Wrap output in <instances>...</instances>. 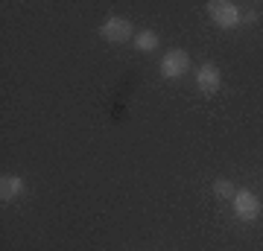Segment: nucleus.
Returning <instances> with one entry per match:
<instances>
[{"label":"nucleus","mask_w":263,"mask_h":251,"mask_svg":"<svg viewBox=\"0 0 263 251\" xmlns=\"http://www.w3.org/2000/svg\"><path fill=\"white\" fill-rule=\"evenodd\" d=\"M208 15L219 29H234L243 24V12L237 9V3L231 0H211L208 3Z\"/></svg>","instance_id":"nucleus-1"},{"label":"nucleus","mask_w":263,"mask_h":251,"mask_svg":"<svg viewBox=\"0 0 263 251\" xmlns=\"http://www.w3.org/2000/svg\"><path fill=\"white\" fill-rule=\"evenodd\" d=\"M132 44L138 47L141 53H152V50L161 44V38H158V32H152V29H141V32H135Z\"/></svg>","instance_id":"nucleus-7"},{"label":"nucleus","mask_w":263,"mask_h":251,"mask_svg":"<svg viewBox=\"0 0 263 251\" xmlns=\"http://www.w3.org/2000/svg\"><path fill=\"white\" fill-rule=\"evenodd\" d=\"M100 35L111 44H123V41H132L135 38V29H132V21L123 18V15H108L100 27Z\"/></svg>","instance_id":"nucleus-2"},{"label":"nucleus","mask_w":263,"mask_h":251,"mask_svg":"<svg viewBox=\"0 0 263 251\" xmlns=\"http://www.w3.org/2000/svg\"><path fill=\"white\" fill-rule=\"evenodd\" d=\"M24 193V178L21 176H0V202L6 205V202H12V199H18V196Z\"/></svg>","instance_id":"nucleus-6"},{"label":"nucleus","mask_w":263,"mask_h":251,"mask_svg":"<svg viewBox=\"0 0 263 251\" xmlns=\"http://www.w3.org/2000/svg\"><path fill=\"white\" fill-rule=\"evenodd\" d=\"M187 70H190L187 50H170L167 56L161 59V76L164 79H181Z\"/></svg>","instance_id":"nucleus-4"},{"label":"nucleus","mask_w":263,"mask_h":251,"mask_svg":"<svg viewBox=\"0 0 263 251\" xmlns=\"http://www.w3.org/2000/svg\"><path fill=\"white\" fill-rule=\"evenodd\" d=\"M214 193H216V199H234L237 187L231 184L228 178H216V181H214Z\"/></svg>","instance_id":"nucleus-8"},{"label":"nucleus","mask_w":263,"mask_h":251,"mask_svg":"<svg viewBox=\"0 0 263 251\" xmlns=\"http://www.w3.org/2000/svg\"><path fill=\"white\" fill-rule=\"evenodd\" d=\"M196 88L202 93H216L222 88V73H219V67L214 62H202L196 70Z\"/></svg>","instance_id":"nucleus-5"},{"label":"nucleus","mask_w":263,"mask_h":251,"mask_svg":"<svg viewBox=\"0 0 263 251\" xmlns=\"http://www.w3.org/2000/svg\"><path fill=\"white\" fill-rule=\"evenodd\" d=\"M231 210L240 222H254L260 216V199L252 190H237L234 199H231Z\"/></svg>","instance_id":"nucleus-3"}]
</instances>
